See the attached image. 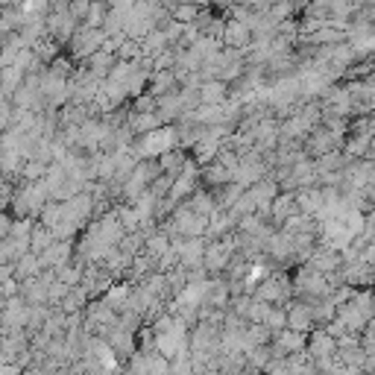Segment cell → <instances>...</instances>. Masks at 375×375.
Instances as JSON below:
<instances>
[{
	"instance_id": "cell-1",
	"label": "cell",
	"mask_w": 375,
	"mask_h": 375,
	"mask_svg": "<svg viewBox=\"0 0 375 375\" xmlns=\"http://www.w3.org/2000/svg\"><path fill=\"white\" fill-rule=\"evenodd\" d=\"M170 147H179V132H176V124H164L147 135H138L135 144L129 147L138 159H159L161 153H168Z\"/></svg>"
},
{
	"instance_id": "cell-2",
	"label": "cell",
	"mask_w": 375,
	"mask_h": 375,
	"mask_svg": "<svg viewBox=\"0 0 375 375\" xmlns=\"http://www.w3.org/2000/svg\"><path fill=\"white\" fill-rule=\"evenodd\" d=\"M106 38H109V33L103 27H88V24H80V29L73 33V38H71V44H68V53L77 59V62H82V59H88L91 53H97L103 44H106Z\"/></svg>"
},
{
	"instance_id": "cell-3",
	"label": "cell",
	"mask_w": 375,
	"mask_h": 375,
	"mask_svg": "<svg viewBox=\"0 0 375 375\" xmlns=\"http://www.w3.org/2000/svg\"><path fill=\"white\" fill-rule=\"evenodd\" d=\"M308 352L314 355V361H323V358H337L340 343L334 334H328L325 325H314L308 334Z\"/></svg>"
},
{
	"instance_id": "cell-4",
	"label": "cell",
	"mask_w": 375,
	"mask_h": 375,
	"mask_svg": "<svg viewBox=\"0 0 375 375\" xmlns=\"http://www.w3.org/2000/svg\"><path fill=\"white\" fill-rule=\"evenodd\" d=\"M80 18H73L71 12H50L47 15V36H53L62 47H68L71 44V38H73V33L80 29Z\"/></svg>"
},
{
	"instance_id": "cell-5",
	"label": "cell",
	"mask_w": 375,
	"mask_h": 375,
	"mask_svg": "<svg viewBox=\"0 0 375 375\" xmlns=\"http://www.w3.org/2000/svg\"><path fill=\"white\" fill-rule=\"evenodd\" d=\"M273 358H288L299 349H308V334L305 332H293V328H281L273 337Z\"/></svg>"
},
{
	"instance_id": "cell-6",
	"label": "cell",
	"mask_w": 375,
	"mask_h": 375,
	"mask_svg": "<svg viewBox=\"0 0 375 375\" xmlns=\"http://www.w3.org/2000/svg\"><path fill=\"white\" fill-rule=\"evenodd\" d=\"M317 325L314 323V311H311V305L305 302V299H291L288 302V328H293V332H305V334H311V328Z\"/></svg>"
},
{
	"instance_id": "cell-7",
	"label": "cell",
	"mask_w": 375,
	"mask_h": 375,
	"mask_svg": "<svg viewBox=\"0 0 375 375\" xmlns=\"http://www.w3.org/2000/svg\"><path fill=\"white\" fill-rule=\"evenodd\" d=\"M252 38H255V33L249 29V24L237 21V18H229L226 21V29H223V44H226V47H237V50L249 53Z\"/></svg>"
},
{
	"instance_id": "cell-8",
	"label": "cell",
	"mask_w": 375,
	"mask_h": 375,
	"mask_svg": "<svg viewBox=\"0 0 375 375\" xmlns=\"http://www.w3.org/2000/svg\"><path fill=\"white\" fill-rule=\"evenodd\" d=\"M21 296L29 305H50V284L41 276H27L21 279Z\"/></svg>"
},
{
	"instance_id": "cell-9",
	"label": "cell",
	"mask_w": 375,
	"mask_h": 375,
	"mask_svg": "<svg viewBox=\"0 0 375 375\" xmlns=\"http://www.w3.org/2000/svg\"><path fill=\"white\" fill-rule=\"evenodd\" d=\"M232 179H235V173L226 168V164H220L217 159L208 161V164H200V182L205 188H220V185L232 182Z\"/></svg>"
},
{
	"instance_id": "cell-10",
	"label": "cell",
	"mask_w": 375,
	"mask_h": 375,
	"mask_svg": "<svg viewBox=\"0 0 375 375\" xmlns=\"http://www.w3.org/2000/svg\"><path fill=\"white\" fill-rule=\"evenodd\" d=\"M337 320L349 328V332H364L367 328V323H369V317L361 311V305L355 302V299H349V302H343V305H337Z\"/></svg>"
},
{
	"instance_id": "cell-11",
	"label": "cell",
	"mask_w": 375,
	"mask_h": 375,
	"mask_svg": "<svg viewBox=\"0 0 375 375\" xmlns=\"http://www.w3.org/2000/svg\"><path fill=\"white\" fill-rule=\"evenodd\" d=\"M82 62L88 65V71H91L94 77L106 80L109 73H112V68L117 65V53H115V50H106V47H100L97 53H91L88 59H82Z\"/></svg>"
},
{
	"instance_id": "cell-12",
	"label": "cell",
	"mask_w": 375,
	"mask_h": 375,
	"mask_svg": "<svg viewBox=\"0 0 375 375\" xmlns=\"http://www.w3.org/2000/svg\"><path fill=\"white\" fill-rule=\"evenodd\" d=\"M129 126L135 129V135H147V132H153V129L164 126V117L159 115V109H156V112H135V109H132V115H129Z\"/></svg>"
},
{
	"instance_id": "cell-13",
	"label": "cell",
	"mask_w": 375,
	"mask_h": 375,
	"mask_svg": "<svg viewBox=\"0 0 375 375\" xmlns=\"http://www.w3.org/2000/svg\"><path fill=\"white\" fill-rule=\"evenodd\" d=\"M200 94H203V103H208V106L226 103L229 100V82L226 80H208L200 85Z\"/></svg>"
},
{
	"instance_id": "cell-14",
	"label": "cell",
	"mask_w": 375,
	"mask_h": 375,
	"mask_svg": "<svg viewBox=\"0 0 375 375\" xmlns=\"http://www.w3.org/2000/svg\"><path fill=\"white\" fill-rule=\"evenodd\" d=\"M337 358L343 364H346V369L349 372H364V367H367V349L361 346V343H358V346H346V349H340L337 352Z\"/></svg>"
},
{
	"instance_id": "cell-15",
	"label": "cell",
	"mask_w": 375,
	"mask_h": 375,
	"mask_svg": "<svg viewBox=\"0 0 375 375\" xmlns=\"http://www.w3.org/2000/svg\"><path fill=\"white\" fill-rule=\"evenodd\" d=\"M141 47H144V56H156L161 50H168L170 38H168V33H164V27H156L147 38H141Z\"/></svg>"
},
{
	"instance_id": "cell-16",
	"label": "cell",
	"mask_w": 375,
	"mask_h": 375,
	"mask_svg": "<svg viewBox=\"0 0 375 375\" xmlns=\"http://www.w3.org/2000/svg\"><path fill=\"white\" fill-rule=\"evenodd\" d=\"M24 77H27V73H24V71H18L15 65L3 68V85H0V100H12V97H15V91H18V85L24 82Z\"/></svg>"
},
{
	"instance_id": "cell-17",
	"label": "cell",
	"mask_w": 375,
	"mask_h": 375,
	"mask_svg": "<svg viewBox=\"0 0 375 375\" xmlns=\"http://www.w3.org/2000/svg\"><path fill=\"white\" fill-rule=\"evenodd\" d=\"M129 291H132V281H126V284H112L103 299H106V302H109L117 314H121V311L129 308Z\"/></svg>"
},
{
	"instance_id": "cell-18",
	"label": "cell",
	"mask_w": 375,
	"mask_h": 375,
	"mask_svg": "<svg viewBox=\"0 0 375 375\" xmlns=\"http://www.w3.org/2000/svg\"><path fill=\"white\" fill-rule=\"evenodd\" d=\"M91 302V296H88V291L82 288V284H73V288L68 291V296L62 299V308L68 311V314H73V311H85V305Z\"/></svg>"
},
{
	"instance_id": "cell-19",
	"label": "cell",
	"mask_w": 375,
	"mask_h": 375,
	"mask_svg": "<svg viewBox=\"0 0 375 375\" xmlns=\"http://www.w3.org/2000/svg\"><path fill=\"white\" fill-rule=\"evenodd\" d=\"M56 241H59L56 232H53L50 226H44V223L38 220V223H36V229H33V252H36V255H41L44 249H50Z\"/></svg>"
},
{
	"instance_id": "cell-20",
	"label": "cell",
	"mask_w": 375,
	"mask_h": 375,
	"mask_svg": "<svg viewBox=\"0 0 375 375\" xmlns=\"http://www.w3.org/2000/svg\"><path fill=\"white\" fill-rule=\"evenodd\" d=\"M50 164L53 161H44V159H27L24 161V168H21V179H27V182H36V179H44L50 170Z\"/></svg>"
},
{
	"instance_id": "cell-21",
	"label": "cell",
	"mask_w": 375,
	"mask_h": 375,
	"mask_svg": "<svg viewBox=\"0 0 375 375\" xmlns=\"http://www.w3.org/2000/svg\"><path fill=\"white\" fill-rule=\"evenodd\" d=\"M273 358V346L270 343H264V346H252L249 352H247V364H249V372H264V367H267V361Z\"/></svg>"
},
{
	"instance_id": "cell-22",
	"label": "cell",
	"mask_w": 375,
	"mask_h": 375,
	"mask_svg": "<svg viewBox=\"0 0 375 375\" xmlns=\"http://www.w3.org/2000/svg\"><path fill=\"white\" fill-rule=\"evenodd\" d=\"M203 12V6L200 3H193V0H185V3H176L173 9H170V15L176 21H182V24H193L197 21V15Z\"/></svg>"
},
{
	"instance_id": "cell-23",
	"label": "cell",
	"mask_w": 375,
	"mask_h": 375,
	"mask_svg": "<svg viewBox=\"0 0 375 375\" xmlns=\"http://www.w3.org/2000/svg\"><path fill=\"white\" fill-rule=\"evenodd\" d=\"M106 15H109V0H91V9H88V18H85L82 24H88V27H103Z\"/></svg>"
},
{
	"instance_id": "cell-24",
	"label": "cell",
	"mask_w": 375,
	"mask_h": 375,
	"mask_svg": "<svg viewBox=\"0 0 375 375\" xmlns=\"http://www.w3.org/2000/svg\"><path fill=\"white\" fill-rule=\"evenodd\" d=\"M270 328H273V334L281 332V328H288V305H273L267 314V320H264Z\"/></svg>"
},
{
	"instance_id": "cell-25",
	"label": "cell",
	"mask_w": 375,
	"mask_h": 375,
	"mask_svg": "<svg viewBox=\"0 0 375 375\" xmlns=\"http://www.w3.org/2000/svg\"><path fill=\"white\" fill-rule=\"evenodd\" d=\"M270 308H273V302H267V299H261V296H252V305H249V314H247L249 323H264Z\"/></svg>"
},
{
	"instance_id": "cell-26",
	"label": "cell",
	"mask_w": 375,
	"mask_h": 375,
	"mask_svg": "<svg viewBox=\"0 0 375 375\" xmlns=\"http://www.w3.org/2000/svg\"><path fill=\"white\" fill-rule=\"evenodd\" d=\"M185 29H188V24L176 21V18H170L168 24H164V33H168L170 44H179V41H182V38H185Z\"/></svg>"
},
{
	"instance_id": "cell-27",
	"label": "cell",
	"mask_w": 375,
	"mask_h": 375,
	"mask_svg": "<svg viewBox=\"0 0 375 375\" xmlns=\"http://www.w3.org/2000/svg\"><path fill=\"white\" fill-rule=\"evenodd\" d=\"M68 291H71L68 281L53 279V281H50V305H62V299L68 296Z\"/></svg>"
},
{
	"instance_id": "cell-28",
	"label": "cell",
	"mask_w": 375,
	"mask_h": 375,
	"mask_svg": "<svg viewBox=\"0 0 375 375\" xmlns=\"http://www.w3.org/2000/svg\"><path fill=\"white\" fill-rule=\"evenodd\" d=\"M36 62V50L33 47H24L21 53H18V59H15V68H18V71H29V65H33Z\"/></svg>"
},
{
	"instance_id": "cell-29",
	"label": "cell",
	"mask_w": 375,
	"mask_h": 375,
	"mask_svg": "<svg viewBox=\"0 0 375 375\" xmlns=\"http://www.w3.org/2000/svg\"><path fill=\"white\" fill-rule=\"evenodd\" d=\"M88 9H91V0H71V15H73V18L85 21L88 18Z\"/></svg>"
}]
</instances>
